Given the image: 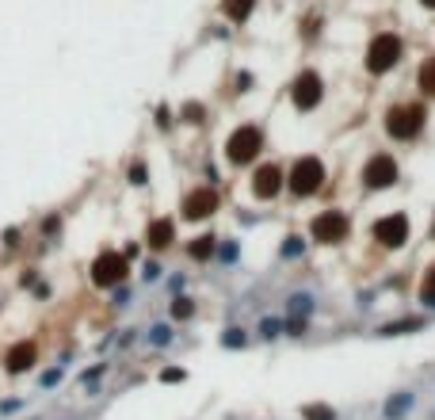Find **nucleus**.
<instances>
[{
  "instance_id": "6ab92c4d",
  "label": "nucleus",
  "mask_w": 435,
  "mask_h": 420,
  "mask_svg": "<svg viewBox=\"0 0 435 420\" xmlns=\"http://www.w3.org/2000/svg\"><path fill=\"white\" fill-rule=\"evenodd\" d=\"M409 329H420V321L412 317V321H397V325H386L382 336H397V333H409Z\"/></svg>"
},
{
  "instance_id": "0eeeda50",
  "label": "nucleus",
  "mask_w": 435,
  "mask_h": 420,
  "mask_svg": "<svg viewBox=\"0 0 435 420\" xmlns=\"http://www.w3.org/2000/svg\"><path fill=\"white\" fill-rule=\"evenodd\" d=\"M371 234H374V241H378V245H386V249H397V245H405V241H409V218H405V214H389V218H378Z\"/></svg>"
},
{
  "instance_id": "f257e3e1",
  "label": "nucleus",
  "mask_w": 435,
  "mask_h": 420,
  "mask_svg": "<svg viewBox=\"0 0 435 420\" xmlns=\"http://www.w3.org/2000/svg\"><path fill=\"white\" fill-rule=\"evenodd\" d=\"M286 184H290V191H294V195H314V191H321V184H325V164H321L317 157L294 161Z\"/></svg>"
},
{
  "instance_id": "39448f33",
  "label": "nucleus",
  "mask_w": 435,
  "mask_h": 420,
  "mask_svg": "<svg viewBox=\"0 0 435 420\" xmlns=\"http://www.w3.org/2000/svg\"><path fill=\"white\" fill-rule=\"evenodd\" d=\"M401 58V39L397 35H378L371 42V50H366V69L371 73H386V69H394Z\"/></svg>"
},
{
  "instance_id": "5701e85b",
  "label": "nucleus",
  "mask_w": 435,
  "mask_h": 420,
  "mask_svg": "<svg viewBox=\"0 0 435 420\" xmlns=\"http://www.w3.org/2000/svg\"><path fill=\"white\" fill-rule=\"evenodd\" d=\"M290 314H309V298L306 294H294V298H290Z\"/></svg>"
},
{
  "instance_id": "cd10ccee",
  "label": "nucleus",
  "mask_w": 435,
  "mask_h": 420,
  "mask_svg": "<svg viewBox=\"0 0 435 420\" xmlns=\"http://www.w3.org/2000/svg\"><path fill=\"white\" fill-rule=\"evenodd\" d=\"M161 379H164V382H180V379H184V371H164Z\"/></svg>"
},
{
  "instance_id": "f03ea898",
  "label": "nucleus",
  "mask_w": 435,
  "mask_h": 420,
  "mask_svg": "<svg viewBox=\"0 0 435 420\" xmlns=\"http://www.w3.org/2000/svg\"><path fill=\"white\" fill-rule=\"evenodd\" d=\"M420 126H424V107H420V104H397L394 111L386 115V130H389L397 141L416 138Z\"/></svg>"
},
{
  "instance_id": "2eb2a0df",
  "label": "nucleus",
  "mask_w": 435,
  "mask_h": 420,
  "mask_svg": "<svg viewBox=\"0 0 435 420\" xmlns=\"http://www.w3.org/2000/svg\"><path fill=\"white\" fill-rule=\"evenodd\" d=\"M252 4H256V0H226V16H229V19H237V24H241V19H249Z\"/></svg>"
},
{
  "instance_id": "20e7f679",
  "label": "nucleus",
  "mask_w": 435,
  "mask_h": 420,
  "mask_svg": "<svg viewBox=\"0 0 435 420\" xmlns=\"http://www.w3.org/2000/svg\"><path fill=\"white\" fill-rule=\"evenodd\" d=\"M348 214L344 210H325V214L314 218V226H309V234H314V241H321V245H336V241L348 237Z\"/></svg>"
},
{
  "instance_id": "412c9836",
  "label": "nucleus",
  "mask_w": 435,
  "mask_h": 420,
  "mask_svg": "<svg viewBox=\"0 0 435 420\" xmlns=\"http://www.w3.org/2000/svg\"><path fill=\"white\" fill-rule=\"evenodd\" d=\"M172 314H176V317H191V314H195V306H191V298H176V306H172Z\"/></svg>"
},
{
  "instance_id": "f3484780",
  "label": "nucleus",
  "mask_w": 435,
  "mask_h": 420,
  "mask_svg": "<svg viewBox=\"0 0 435 420\" xmlns=\"http://www.w3.org/2000/svg\"><path fill=\"white\" fill-rule=\"evenodd\" d=\"M210 252H214V237H195V245H191V256H195V260H206Z\"/></svg>"
},
{
  "instance_id": "dca6fc26",
  "label": "nucleus",
  "mask_w": 435,
  "mask_h": 420,
  "mask_svg": "<svg viewBox=\"0 0 435 420\" xmlns=\"http://www.w3.org/2000/svg\"><path fill=\"white\" fill-rule=\"evenodd\" d=\"M420 88H424L428 96H435V58L424 61V69H420Z\"/></svg>"
},
{
  "instance_id": "f8f14e48",
  "label": "nucleus",
  "mask_w": 435,
  "mask_h": 420,
  "mask_svg": "<svg viewBox=\"0 0 435 420\" xmlns=\"http://www.w3.org/2000/svg\"><path fill=\"white\" fill-rule=\"evenodd\" d=\"M4 367L12 371V374L31 371V367H35V344H27V340H24V344H16V348L4 356Z\"/></svg>"
},
{
  "instance_id": "b1692460",
  "label": "nucleus",
  "mask_w": 435,
  "mask_h": 420,
  "mask_svg": "<svg viewBox=\"0 0 435 420\" xmlns=\"http://www.w3.org/2000/svg\"><path fill=\"white\" fill-rule=\"evenodd\" d=\"M184 115H187V123H203V107H199V104H187Z\"/></svg>"
},
{
  "instance_id": "a211bd4d",
  "label": "nucleus",
  "mask_w": 435,
  "mask_h": 420,
  "mask_svg": "<svg viewBox=\"0 0 435 420\" xmlns=\"http://www.w3.org/2000/svg\"><path fill=\"white\" fill-rule=\"evenodd\" d=\"M306 420H336V413H332L329 405H309L306 409Z\"/></svg>"
},
{
  "instance_id": "ddd939ff",
  "label": "nucleus",
  "mask_w": 435,
  "mask_h": 420,
  "mask_svg": "<svg viewBox=\"0 0 435 420\" xmlns=\"http://www.w3.org/2000/svg\"><path fill=\"white\" fill-rule=\"evenodd\" d=\"M172 237H176V229H172L169 218H157V222L149 226V245H153V249H169Z\"/></svg>"
},
{
  "instance_id": "9d476101",
  "label": "nucleus",
  "mask_w": 435,
  "mask_h": 420,
  "mask_svg": "<svg viewBox=\"0 0 435 420\" xmlns=\"http://www.w3.org/2000/svg\"><path fill=\"white\" fill-rule=\"evenodd\" d=\"M279 187H283V172H279L275 164H264V169H256V176H252V195H256V199H275Z\"/></svg>"
},
{
  "instance_id": "c85d7f7f",
  "label": "nucleus",
  "mask_w": 435,
  "mask_h": 420,
  "mask_svg": "<svg viewBox=\"0 0 435 420\" xmlns=\"http://www.w3.org/2000/svg\"><path fill=\"white\" fill-rule=\"evenodd\" d=\"M420 4H424V8H435V0H420Z\"/></svg>"
},
{
  "instance_id": "9b49d317",
  "label": "nucleus",
  "mask_w": 435,
  "mask_h": 420,
  "mask_svg": "<svg viewBox=\"0 0 435 420\" xmlns=\"http://www.w3.org/2000/svg\"><path fill=\"white\" fill-rule=\"evenodd\" d=\"M218 206V195L210 191V187H199V191H191L184 199V218H210Z\"/></svg>"
},
{
  "instance_id": "6e6552de",
  "label": "nucleus",
  "mask_w": 435,
  "mask_h": 420,
  "mask_svg": "<svg viewBox=\"0 0 435 420\" xmlns=\"http://www.w3.org/2000/svg\"><path fill=\"white\" fill-rule=\"evenodd\" d=\"M92 279H96V286H115V283H122V279H126V256H119V252H104V256H96Z\"/></svg>"
},
{
  "instance_id": "1a4fd4ad",
  "label": "nucleus",
  "mask_w": 435,
  "mask_h": 420,
  "mask_svg": "<svg viewBox=\"0 0 435 420\" xmlns=\"http://www.w3.org/2000/svg\"><path fill=\"white\" fill-rule=\"evenodd\" d=\"M397 180V164L389 153H378V157L366 161V172H363V184L366 187H389Z\"/></svg>"
},
{
  "instance_id": "4468645a",
  "label": "nucleus",
  "mask_w": 435,
  "mask_h": 420,
  "mask_svg": "<svg viewBox=\"0 0 435 420\" xmlns=\"http://www.w3.org/2000/svg\"><path fill=\"white\" fill-rule=\"evenodd\" d=\"M405 409H412V394H397V397H389L386 401V420H397Z\"/></svg>"
},
{
  "instance_id": "393cba45",
  "label": "nucleus",
  "mask_w": 435,
  "mask_h": 420,
  "mask_svg": "<svg viewBox=\"0 0 435 420\" xmlns=\"http://www.w3.org/2000/svg\"><path fill=\"white\" fill-rule=\"evenodd\" d=\"M226 344H229V348H241V344H244V333H241V329H229V333H226Z\"/></svg>"
},
{
  "instance_id": "423d86ee",
  "label": "nucleus",
  "mask_w": 435,
  "mask_h": 420,
  "mask_svg": "<svg viewBox=\"0 0 435 420\" xmlns=\"http://www.w3.org/2000/svg\"><path fill=\"white\" fill-rule=\"evenodd\" d=\"M290 99H294L298 111H314V107L321 104V76H317L314 69L298 73L294 88H290Z\"/></svg>"
},
{
  "instance_id": "a878e982",
  "label": "nucleus",
  "mask_w": 435,
  "mask_h": 420,
  "mask_svg": "<svg viewBox=\"0 0 435 420\" xmlns=\"http://www.w3.org/2000/svg\"><path fill=\"white\" fill-rule=\"evenodd\" d=\"M169 340H172V333H169L164 325H157V329H153V344H169Z\"/></svg>"
},
{
  "instance_id": "7ed1b4c3",
  "label": "nucleus",
  "mask_w": 435,
  "mask_h": 420,
  "mask_svg": "<svg viewBox=\"0 0 435 420\" xmlns=\"http://www.w3.org/2000/svg\"><path fill=\"white\" fill-rule=\"evenodd\" d=\"M264 149V134H260V126H237L229 134V141H226V157L233 161V164H249V161H256V153Z\"/></svg>"
},
{
  "instance_id": "bb28decb",
  "label": "nucleus",
  "mask_w": 435,
  "mask_h": 420,
  "mask_svg": "<svg viewBox=\"0 0 435 420\" xmlns=\"http://www.w3.org/2000/svg\"><path fill=\"white\" fill-rule=\"evenodd\" d=\"M130 180L134 184H145V169H141V164H134V169H130Z\"/></svg>"
},
{
  "instance_id": "aec40b11",
  "label": "nucleus",
  "mask_w": 435,
  "mask_h": 420,
  "mask_svg": "<svg viewBox=\"0 0 435 420\" xmlns=\"http://www.w3.org/2000/svg\"><path fill=\"white\" fill-rule=\"evenodd\" d=\"M420 298L428 306H435V271H428V279H424V286H420Z\"/></svg>"
},
{
  "instance_id": "4be33fe9",
  "label": "nucleus",
  "mask_w": 435,
  "mask_h": 420,
  "mask_svg": "<svg viewBox=\"0 0 435 420\" xmlns=\"http://www.w3.org/2000/svg\"><path fill=\"white\" fill-rule=\"evenodd\" d=\"M283 256H290V260H294V256H302V241H298V237H286Z\"/></svg>"
}]
</instances>
